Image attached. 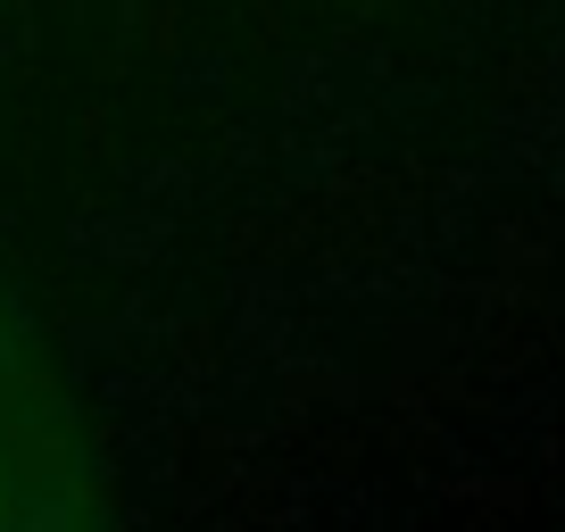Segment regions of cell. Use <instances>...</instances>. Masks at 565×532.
Segmentation results:
<instances>
[{"label": "cell", "mask_w": 565, "mask_h": 532, "mask_svg": "<svg viewBox=\"0 0 565 532\" xmlns=\"http://www.w3.org/2000/svg\"><path fill=\"white\" fill-rule=\"evenodd\" d=\"M108 508L100 449L58 350L0 275V532H51Z\"/></svg>", "instance_id": "obj_1"}]
</instances>
